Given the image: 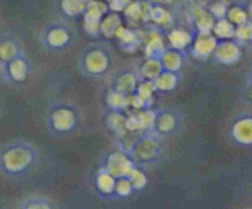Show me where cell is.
Returning <instances> with one entry per match:
<instances>
[{"label":"cell","mask_w":252,"mask_h":209,"mask_svg":"<svg viewBox=\"0 0 252 209\" xmlns=\"http://www.w3.org/2000/svg\"><path fill=\"white\" fill-rule=\"evenodd\" d=\"M212 57L214 58V60L224 64V65H234L243 57V51H241L240 43L238 41L224 39V41L217 43Z\"/></svg>","instance_id":"8"},{"label":"cell","mask_w":252,"mask_h":209,"mask_svg":"<svg viewBox=\"0 0 252 209\" xmlns=\"http://www.w3.org/2000/svg\"><path fill=\"white\" fill-rule=\"evenodd\" d=\"M230 138L239 147H252V113H241L234 118L230 125Z\"/></svg>","instance_id":"7"},{"label":"cell","mask_w":252,"mask_h":209,"mask_svg":"<svg viewBox=\"0 0 252 209\" xmlns=\"http://www.w3.org/2000/svg\"><path fill=\"white\" fill-rule=\"evenodd\" d=\"M217 43H218V41H217L216 36H209L208 32L201 33L197 37L193 44V54L197 58H208V57L213 56Z\"/></svg>","instance_id":"9"},{"label":"cell","mask_w":252,"mask_h":209,"mask_svg":"<svg viewBox=\"0 0 252 209\" xmlns=\"http://www.w3.org/2000/svg\"><path fill=\"white\" fill-rule=\"evenodd\" d=\"M113 90L122 95L130 96L134 95L138 90V79L137 76L133 75L132 73H123L118 78H116L115 84H113Z\"/></svg>","instance_id":"10"},{"label":"cell","mask_w":252,"mask_h":209,"mask_svg":"<svg viewBox=\"0 0 252 209\" xmlns=\"http://www.w3.org/2000/svg\"><path fill=\"white\" fill-rule=\"evenodd\" d=\"M166 151V139L148 129L138 135L129 149V157L138 167H154L164 157Z\"/></svg>","instance_id":"4"},{"label":"cell","mask_w":252,"mask_h":209,"mask_svg":"<svg viewBox=\"0 0 252 209\" xmlns=\"http://www.w3.org/2000/svg\"><path fill=\"white\" fill-rule=\"evenodd\" d=\"M235 41H238L239 43H246L252 41V21L249 20L245 24H241L239 26H236L235 31Z\"/></svg>","instance_id":"19"},{"label":"cell","mask_w":252,"mask_h":209,"mask_svg":"<svg viewBox=\"0 0 252 209\" xmlns=\"http://www.w3.org/2000/svg\"><path fill=\"white\" fill-rule=\"evenodd\" d=\"M83 113L79 106L65 101H58L48 106L46 112V127L56 137H69L80 128Z\"/></svg>","instance_id":"3"},{"label":"cell","mask_w":252,"mask_h":209,"mask_svg":"<svg viewBox=\"0 0 252 209\" xmlns=\"http://www.w3.org/2000/svg\"><path fill=\"white\" fill-rule=\"evenodd\" d=\"M245 9H246V12H248V15H249V19L252 21V0L248 2V5H246Z\"/></svg>","instance_id":"23"},{"label":"cell","mask_w":252,"mask_h":209,"mask_svg":"<svg viewBox=\"0 0 252 209\" xmlns=\"http://www.w3.org/2000/svg\"><path fill=\"white\" fill-rule=\"evenodd\" d=\"M246 46H248V51H249V52H250V53L252 54V41H250V42H249V43H248V44H246Z\"/></svg>","instance_id":"24"},{"label":"cell","mask_w":252,"mask_h":209,"mask_svg":"<svg viewBox=\"0 0 252 209\" xmlns=\"http://www.w3.org/2000/svg\"><path fill=\"white\" fill-rule=\"evenodd\" d=\"M155 91H160V92H170V91L175 90L180 83V75L179 73L175 71L164 70L154 81Z\"/></svg>","instance_id":"12"},{"label":"cell","mask_w":252,"mask_h":209,"mask_svg":"<svg viewBox=\"0 0 252 209\" xmlns=\"http://www.w3.org/2000/svg\"><path fill=\"white\" fill-rule=\"evenodd\" d=\"M228 19L233 22L235 26H239L241 24H245L249 21V15L246 12V9L240 6H234L230 10H228Z\"/></svg>","instance_id":"20"},{"label":"cell","mask_w":252,"mask_h":209,"mask_svg":"<svg viewBox=\"0 0 252 209\" xmlns=\"http://www.w3.org/2000/svg\"><path fill=\"white\" fill-rule=\"evenodd\" d=\"M115 65V53L110 44L93 42L81 48L76 59V68L86 79H103Z\"/></svg>","instance_id":"2"},{"label":"cell","mask_w":252,"mask_h":209,"mask_svg":"<svg viewBox=\"0 0 252 209\" xmlns=\"http://www.w3.org/2000/svg\"><path fill=\"white\" fill-rule=\"evenodd\" d=\"M108 125L116 133H121L127 129V118L122 115V111L112 110L111 116L108 117Z\"/></svg>","instance_id":"18"},{"label":"cell","mask_w":252,"mask_h":209,"mask_svg":"<svg viewBox=\"0 0 252 209\" xmlns=\"http://www.w3.org/2000/svg\"><path fill=\"white\" fill-rule=\"evenodd\" d=\"M63 9L65 14L70 15V16L78 15L79 12L83 11L84 2L81 0H64Z\"/></svg>","instance_id":"21"},{"label":"cell","mask_w":252,"mask_h":209,"mask_svg":"<svg viewBox=\"0 0 252 209\" xmlns=\"http://www.w3.org/2000/svg\"><path fill=\"white\" fill-rule=\"evenodd\" d=\"M160 59H161L164 70L179 73L184 65V56L181 54V51H177L175 48L165 49Z\"/></svg>","instance_id":"13"},{"label":"cell","mask_w":252,"mask_h":209,"mask_svg":"<svg viewBox=\"0 0 252 209\" xmlns=\"http://www.w3.org/2000/svg\"><path fill=\"white\" fill-rule=\"evenodd\" d=\"M162 71H164V66H162L161 59L148 58L140 68V75L148 81H154Z\"/></svg>","instance_id":"15"},{"label":"cell","mask_w":252,"mask_h":209,"mask_svg":"<svg viewBox=\"0 0 252 209\" xmlns=\"http://www.w3.org/2000/svg\"><path fill=\"white\" fill-rule=\"evenodd\" d=\"M41 162V149L26 138H15L0 144V174L10 181L29 179Z\"/></svg>","instance_id":"1"},{"label":"cell","mask_w":252,"mask_h":209,"mask_svg":"<svg viewBox=\"0 0 252 209\" xmlns=\"http://www.w3.org/2000/svg\"><path fill=\"white\" fill-rule=\"evenodd\" d=\"M185 128V116L176 107H161L153 111L150 130L164 139L176 138Z\"/></svg>","instance_id":"5"},{"label":"cell","mask_w":252,"mask_h":209,"mask_svg":"<svg viewBox=\"0 0 252 209\" xmlns=\"http://www.w3.org/2000/svg\"><path fill=\"white\" fill-rule=\"evenodd\" d=\"M245 89L246 92H248L249 96L252 97V64L248 71V75H246V81H245Z\"/></svg>","instance_id":"22"},{"label":"cell","mask_w":252,"mask_h":209,"mask_svg":"<svg viewBox=\"0 0 252 209\" xmlns=\"http://www.w3.org/2000/svg\"><path fill=\"white\" fill-rule=\"evenodd\" d=\"M213 31L216 37L221 39H233L235 38L236 26L229 19H219L217 24H214Z\"/></svg>","instance_id":"16"},{"label":"cell","mask_w":252,"mask_h":209,"mask_svg":"<svg viewBox=\"0 0 252 209\" xmlns=\"http://www.w3.org/2000/svg\"><path fill=\"white\" fill-rule=\"evenodd\" d=\"M17 207L24 209H53L57 208V203L48 197L30 194V196L22 198L17 204Z\"/></svg>","instance_id":"11"},{"label":"cell","mask_w":252,"mask_h":209,"mask_svg":"<svg viewBox=\"0 0 252 209\" xmlns=\"http://www.w3.org/2000/svg\"><path fill=\"white\" fill-rule=\"evenodd\" d=\"M116 186H117V177L113 176L107 170L101 171L96 177V187L101 194L112 196L116 193Z\"/></svg>","instance_id":"14"},{"label":"cell","mask_w":252,"mask_h":209,"mask_svg":"<svg viewBox=\"0 0 252 209\" xmlns=\"http://www.w3.org/2000/svg\"><path fill=\"white\" fill-rule=\"evenodd\" d=\"M39 43L46 51L63 52L73 46L74 32L71 27L63 24H52L44 27L39 36Z\"/></svg>","instance_id":"6"},{"label":"cell","mask_w":252,"mask_h":209,"mask_svg":"<svg viewBox=\"0 0 252 209\" xmlns=\"http://www.w3.org/2000/svg\"><path fill=\"white\" fill-rule=\"evenodd\" d=\"M169 39L172 48L177 49V51H182V49L189 47V44L191 43V37H189V34L184 31H180V30L172 31L169 34Z\"/></svg>","instance_id":"17"}]
</instances>
